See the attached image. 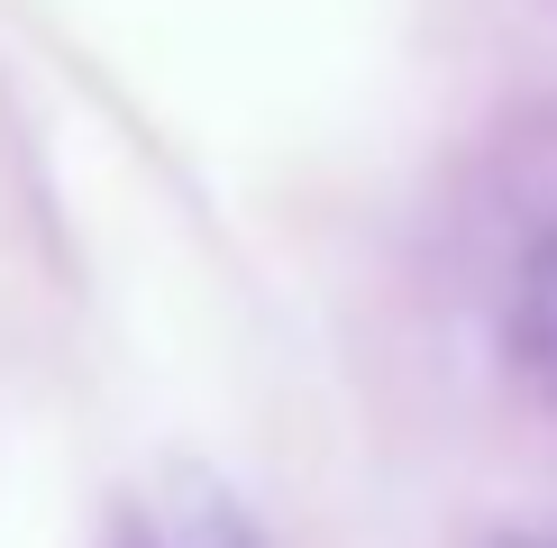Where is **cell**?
I'll use <instances>...</instances> for the list:
<instances>
[{
    "mask_svg": "<svg viewBox=\"0 0 557 548\" xmlns=\"http://www.w3.org/2000/svg\"><path fill=\"white\" fill-rule=\"evenodd\" d=\"M503 548H557V531H540V539H503Z\"/></svg>",
    "mask_w": 557,
    "mask_h": 548,
    "instance_id": "cell-3",
    "label": "cell"
},
{
    "mask_svg": "<svg viewBox=\"0 0 557 548\" xmlns=\"http://www.w3.org/2000/svg\"><path fill=\"white\" fill-rule=\"evenodd\" d=\"M512 357L540 384V402H557V228L530 247V265L512 284Z\"/></svg>",
    "mask_w": 557,
    "mask_h": 548,
    "instance_id": "cell-1",
    "label": "cell"
},
{
    "mask_svg": "<svg viewBox=\"0 0 557 548\" xmlns=\"http://www.w3.org/2000/svg\"><path fill=\"white\" fill-rule=\"evenodd\" d=\"M120 548H265V539L247 531L238 502H220L211 485H193L183 502H165V512H128Z\"/></svg>",
    "mask_w": 557,
    "mask_h": 548,
    "instance_id": "cell-2",
    "label": "cell"
}]
</instances>
